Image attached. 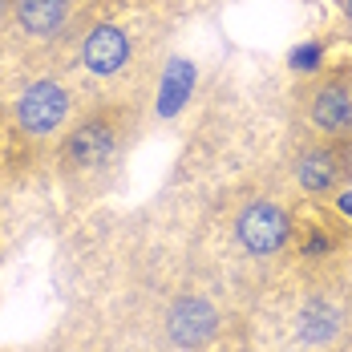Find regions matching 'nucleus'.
<instances>
[{"label":"nucleus","instance_id":"6","mask_svg":"<svg viewBox=\"0 0 352 352\" xmlns=\"http://www.w3.org/2000/svg\"><path fill=\"white\" fill-rule=\"evenodd\" d=\"M146 106L138 102H98L85 106L61 134L49 170L73 203H94L113 190L122 166L138 142Z\"/></svg>","mask_w":352,"mask_h":352},{"label":"nucleus","instance_id":"15","mask_svg":"<svg viewBox=\"0 0 352 352\" xmlns=\"http://www.w3.org/2000/svg\"><path fill=\"white\" fill-rule=\"evenodd\" d=\"M4 4H8V0H0V16H4Z\"/></svg>","mask_w":352,"mask_h":352},{"label":"nucleus","instance_id":"2","mask_svg":"<svg viewBox=\"0 0 352 352\" xmlns=\"http://www.w3.org/2000/svg\"><path fill=\"white\" fill-rule=\"evenodd\" d=\"M300 203L304 199L292 190L287 175H251L219 195L203 227L190 235V251L251 304V296L292 263Z\"/></svg>","mask_w":352,"mask_h":352},{"label":"nucleus","instance_id":"5","mask_svg":"<svg viewBox=\"0 0 352 352\" xmlns=\"http://www.w3.org/2000/svg\"><path fill=\"white\" fill-rule=\"evenodd\" d=\"M85 109L61 65L0 57V186L33 178Z\"/></svg>","mask_w":352,"mask_h":352},{"label":"nucleus","instance_id":"7","mask_svg":"<svg viewBox=\"0 0 352 352\" xmlns=\"http://www.w3.org/2000/svg\"><path fill=\"white\" fill-rule=\"evenodd\" d=\"M89 0H8L0 16V57L61 65Z\"/></svg>","mask_w":352,"mask_h":352},{"label":"nucleus","instance_id":"13","mask_svg":"<svg viewBox=\"0 0 352 352\" xmlns=\"http://www.w3.org/2000/svg\"><path fill=\"white\" fill-rule=\"evenodd\" d=\"M8 352H81L77 336H53V340H41V344H29V349H8Z\"/></svg>","mask_w":352,"mask_h":352},{"label":"nucleus","instance_id":"1","mask_svg":"<svg viewBox=\"0 0 352 352\" xmlns=\"http://www.w3.org/2000/svg\"><path fill=\"white\" fill-rule=\"evenodd\" d=\"M106 308L150 328L162 352H243V296L186 247H142Z\"/></svg>","mask_w":352,"mask_h":352},{"label":"nucleus","instance_id":"16","mask_svg":"<svg viewBox=\"0 0 352 352\" xmlns=\"http://www.w3.org/2000/svg\"><path fill=\"white\" fill-rule=\"evenodd\" d=\"M340 352H352V349H340Z\"/></svg>","mask_w":352,"mask_h":352},{"label":"nucleus","instance_id":"4","mask_svg":"<svg viewBox=\"0 0 352 352\" xmlns=\"http://www.w3.org/2000/svg\"><path fill=\"white\" fill-rule=\"evenodd\" d=\"M166 57V21L150 0H89L77 33L61 53V69L85 106L138 102L158 89Z\"/></svg>","mask_w":352,"mask_h":352},{"label":"nucleus","instance_id":"3","mask_svg":"<svg viewBox=\"0 0 352 352\" xmlns=\"http://www.w3.org/2000/svg\"><path fill=\"white\" fill-rule=\"evenodd\" d=\"M352 349V239L324 255H292L263 292L251 296L243 352Z\"/></svg>","mask_w":352,"mask_h":352},{"label":"nucleus","instance_id":"14","mask_svg":"<svg viewBox=\"0 0 352 352\" xmlns=\"http://www.w3.org/2000/svg\"><path fill=\"white\" fill-rule=\"evenodd\" d=\"M336 207H340V214H349V219H352V190L336 195Z\"/></svg>","mask_w":352,"mask_h":352},{"label":"nucleus","instance_id":"12","mask_svg":"<svg viewBox=\"0 0 352 352\" xmlns=\"http://www.w3.org/2000/svg\"><path fill=\"white\" fill-rule=\"evenodd\" d=\"M292 65L300 73H316L324 69V45L320 41H308V45H300L296 53H292Z\"/></svg>","mask_w":352,"mask_h":352},{"label":"nucleus","instance_id":"8","mask_svg":"<svg viewBox=\"0 0 352 352\" xmlns=\"http://www.w3.org/2000/svg\"><path fill=\"white\" fill-rule=\"evenodd\" d=\"M283 175L304 203H336V195L352 190V142L296 130Z\"/></svg>","mask_w":352,"mask_h":352},{"label":"nucleus","instance_id":"11","mask_svg":"<svg viewBox=\"0 0 352 352\" xmlns=\"http://www.w3.org/2000/svg\"><path fill=\"white\" fill-rule=\"evenodd\" d=\"M190 85H195V65H190V61H166V69L158 77V89H154V109H158V118H170V113L190 98Z\"/></svg>","mask_w":352,"mask_h":352},{"label":"nucleus","instance_id":"9","mask_svg":"<svg viewBox=\"0 0 352 352\" xmlns=\"http://www.w3.org/2000/svg\"><path fill=\"white\" fill-rule=\"evenodd\" d=\"M292 109L304 134L352 142V57L308 73L292 89Z\"/></svg>","mask_w":352,"mask_h":352},{"label":"nucleus","instance_id":"10","mask_svg":"<svg viewBox=\"0 0 352 352\" xmlns=\"http://www.w3.org/2000/svg\"><path fill=\"white\" fill-rule=\"evenodd\" d=\"M81 352H162V344L150 336V328L118 308H94L89 320L73 332Z\"/></svg>","mask_w":352,"mask_h":352}]
</instances>
